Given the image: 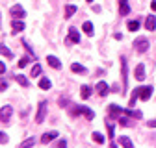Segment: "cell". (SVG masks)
I'll return each mask as SVG.
<instances>
[{
    "instance_id": "5",
    "label": "cell",
    "mask_w": 156,
    "mask_h": 148,
    "mask_svg": "<svg viewBox=\"0 0 156 148\" xmlns=\"http://www.w3.org/2000/svg\"><path fill=\"white\" fill-rule=\"evenodd\" d=\"M9 13H11L13 18H24V17H26V11H24V8H23L21 4H15Z\"/></svg>"
},
{
    "instance_id": "18",
    "label": "cell",
    "mask_w": 156,
    "mask_h": 148,
    "mask_svg": "<svg viewBox=\"0 0 156 148\" xmlns=\"http://www.w3.org/2000/svg\"><path fill=\"white\" fill-rule=\"evenodd\" d=\"M15 80H17V83H19V85H23V87H28V85H30L28 78H26V76H23V74H15Z\"/></svg>"
},
{
    "instance_id": "13",
    "label": "cell",
    "mask_w": 156,
    "mask_h": 148,
    "mask_svg": "<svg viewBox=\"0 0 156 148\" xmlns=\"http://www.w3.org/2000/svg\"><path fill=\"white\" fill-rule=\"evenodd\" d=\"M145 28H147L149 32H152V30L156 28V17H154V15H149V17L145 18Z\"/></svg>"
},
{
    "instance_id": "15",
    "label": "cell",
    "mask_w": 156,
    "mask_h": 148,
    "mask_svg": "<svg viewBox=\"0 0 156 148\" xmlns=\"http://www.w3.org/2000/svg\"><path fill=\"white\" fill-rule=\"evenodd\" d=\"M56 137H58V132H48V133H45V135L41 137V143H43V144H48V143L54 141Z\"/></svg>"
},
{
    "instance_id": "19",
    "label": "cell",
    "mask_w": 156,
    "mask_h": 148,
    "mask_svg": "<svg viewBox=\"0 0 156 148\" xmlns=\"http://www.w3.org/2000/svg\"><path fill=\"white\" fill-rule=\"evenodd\" d=\"M80 89H82V91H80V96H82L84 100H87V98L91 96V87H89V85H82Z\"/></svg>"
},
{
    "instance_id": "3",
    "label": "cell",
    "mask_w": 156,
    "mask_h": 148,
    "mask_svg": "<svg viewBox=\"0 0 156 148\" xmlns=\"http://www.w3.org/2000/svg\"><path fill=\"white\" fill-rule=\"evenodd\" d=\"M45 117H47V102H45V100H41V102H39L37 115H35V122H37V124H41V122L45 120Z\"/></svg>"
},
{
    "instance_id": "30",
    "label": "cell",
    "mask_w": 156,
    "mask_h": 148,
    "mask_svg": "<svg viewBox=\"0 0 156 148\" xmlns=\"http://www.w3.org/2000/svg\"><path fill=\"white\" fill-rule=\"evenodd\" d=\"M119 143H121L123 146H126V148H132V141H130L128 137H121V139H119Z\"/></svg>"
},
{
    "instance_id": "36",
    "label": "cell",
    "mask_w": 156,
    "mask_h": 148,
    "mask_svg": "<svg viewBox=\"0 0 156 148\" xmlns=\"http://www.w3.org/2000/svg\"><path fill=\"white\" fill-rule=\"evenodd\" d=\"M147 126H149V128H156V119L149 120V122H147Z\"/></svg>"
},
{
    "instance_id": "22",
    "label": "cell",
    "mask_w": 156,
    "mask_h": 148,
    "mask_svg": "<svg viewBox=\"0 0 156 148\" xmlns=\"http://www.w3.org/2000/svg\"><path fill=\"white\" fill-rule=\"evenodd\" d=\"M126 26H128L130 32H136V30H140V21H138V18H136V21H128Z\"/></svg>"
},
{
    "instance_id": "27",
    "label": "cell",
    "mask_w": 156,
    "mask_h": 148,
    "mask_svg": "<svg viewBox=\"0 0 156 148\" xmlns=\"http://www.w3.org/2000/svg\"><path fill=\"white\" fill-rule=\"evenodd\" d=\"M50 85H52V83H50V80H48V78H41V80H39V87L45 89V91H47V89H50Z\"/></svg>"
},
{
    "instance_id": "25",
    "label": "cell",
    "mask_w": 156,
    "mask_h": 148,
    "mask_svg": "<svg viewBox=\"0 0 156 148\" xmlns=\"http://www.w3.org/2000/svg\"><path fill=\"white\" fill-rule=\"evenodd\" d=\"M41 65H39V63H35L34 67H32V78H37V76H41Z\"/></svg>"
},
{
    "instance_id": "28",
    "label": "cell",
    "mask_w": 156,
    "mask_h": 148,
    "mask_svg": "<svg viewBox=\"0 0 156 148\" xmlns=\"http://www.w3.org/2000/svg\"><path fill=\"white\" fill-rule=\"evenodd\" d=\"M34 144H35V139H34V137H28L26 141H23V143H21V148H26V146H34Z\"/></svg>"
},
{
    "instance_id": "8",
    "label": "cell",
    "mask_w": 156,
    "mask_h": 148,
    "mask_svg": "<svg viewBox=\"0 0 156 148\" xmlns=\"http://www.w3.org/2000/svg\"><path fill=\"white\" fill-rule=\"evenodd\" d=\"M67 43H80V33H78V30H76V28H69Z\"/></svg>"
},
{
    "instance_id": "41",
    "label": "cell",
    "mask_w": 156,
    "mask_h": 148,
    "mask_svg": "<svg viewBox=\"0 0 156 148\" xmlns=\"http://www.w3.org/2000/svg\"><path fill=\"white\" fill-rule=\"evenodd\" d=\"M0 30H2V13H0Z\"/></svg>"
},
{
    "instance_id": "32",
    "label": "cell",
    "mask_w": 156,
    "mask_h": 148,
    "mask_svg": "<svg viewBox=\"0 0 156 148\" xmlns=\"http://www.w3.org/2000/svg\"><path fill=\"white\" fill-rule=\"evenodd\" d=\"M23 46H24V48H26V50L32 54V58H35V54H34V50H32V45H28L26 41H23Z\"/></svg>"
},
{
    "instance_id": "2",
    "label": "cell",
    "mask_w": 156,
    "mask_h": 148,
    "mask_svg": "<svg viewBox=\"0 0 156 148\" xmlns=\"http://www.w3.org/2000/svg\"><path fill=\"white\" fill-rule=\"evenodd\" d=\"M71 113H73V115H86L89 120L95 117V113H93V111H91L89 107H86V106H76V107L71 111Z\"/></svg>"
},
{
    "instance_id": "17",
    "label": "cell",
    "mask_w": 156,
    "mask_h": 148,
    "mask_svg": "<svg viewBox=\"0 0 156 148\" xmlns=\"http://www.w3.org/2000/svg\"><path fill=\"white\" fill-rule=\"evenodd\" d=\"M71 70L76 72V74H86V72H87V69H86L84 65H80V63H73V65H71Z\"/></svg>"
},
{
    "instance_id": "20",
    "label": "cell",
    "mask_w": 156,
    "mask_h": 148,
    "mask_svg": "<svg viewBox=\"0 0 156 148\" xmlns=\"http://www.w3.org/2000/svg\"><path fill=\"white\" fill-rule=\"evenodd\" d=\"M0 54H2V56H6V58L8 59H13V52L6 46V45H0Z\"/></svg>"
},
{
    "instance_id": "29",
    "label": "cell",
    "mask_w": 156,
    "mask_h": 148,
    "mask_svg": "<svg viewBox=\"0 0 156 148\" xmlns=\"http://www.w3.org/2000/svg\"><path fill=\"white\" fill-rule=\"evenodd\" d=\"M93 141H95V143H99V144H102V143H104V137H102L99 132H95V133H93Z\"/></svg>"
},
{
    "instance_id": "1",
    "label": "cell",
    "mask_w": 156,
    "mask_h": 148,
    "mask_svg": "<svg viewBox=\"0 0 156 148\" xmlns=\"http://www.w3.org/2000/svg\"><path fill=\"white\" fill-rule=\"evenodd\" d=\"M134 46H136V52H140V54L147 52V50H149V41H147V37H138V39L134 41Z\"/></svg>"
},
{
    "instance_id": "4",
    "label": "cell",
    "mask_w": 156,
    "mask_h": 148,
    "mask_svg": "<svg viewBox=\"0 0 156 148\" xmlns=\"http://www.w3.org/2000/svg\"><path fill=\"white\" fill-rule=\"evenodd\" d=\"M121 76H123V87H126V83H128V65H126L125 56H121Z\"/></svg>"
},
{
    "instance_id": "6",
    "label": "cell",
    "mask_w": 156,
    "mask_h": 148,
    "mask_svg": "<svg viewBox=\"0 0 156 148\" xmlns=\"http://www.w3.org/2000/svg\"><path fill=\"white\" fill-rule=\"evenodd\" d=\"M11 115H13V107H11V106H4V107H0V120L8 122V120L11 119Z\"/></svg>"
},
{
    "instance_id": "31",
    "label": "cell",
    "mask_w": 156,
    "mask_h": 148,
    "mask_svg": "<svg viewBox=\"0 0 156 148\" xmlns=\"http://www.w3.org/2000/svg\"><path fill=\"white\" fill-rule=\"evenodd\" d=\"M30 63V58L28 56H24V58H21V61H19V69H23V67H26Z\"/></svg>"
},
{
    "instance_id": "39",
    "label": "cell",
    "mask_w": 156,
    "mask_h": 148,
    "mask_svg": "<svg viewBox=\"0 0 156 148\" xmlns=\"http://www.w3.org/2000/svg\"><path fill=\"white\" fill-rule=\"evenodd\" d=\"M4 72H6V65L0 61V74H4Z\"/></svg>"
},
{
    "instance_id": "11",
    "label": "cell",
    "mask_w": 156,
    "mask_h": 148,
    "mask_svg": "<svg viewBox=\"0 0 156 148\" xmlns=\"http://www.w3.org/2000/svg\"><path fill=\"white\" fill-rule=\"evenodd\" d=\"M121 115H123V109H121L119 106L112 104V106H110V119H119Z\"/></svg>"
},
{
    "instance_id": "10",
    "label": "cell",
    "mask_w": 156,
    "mask_h": 148,
    "mask_svg": "<svg viewBox=\"0 0 156 148\" xmlns=\"http://www.w3.org/2000/svg\"><path fill=\"white\" fill-rule=\"evenodd\" d=\"M97 92H99L101 96H106L110 92V85L106 82H99V83H97Z\"/></svg>"
},
{
    "instance_id": "34",
    "label": "cell",
    "mask_w": 156,
    "mask_h": 148,
    "mask_svg": "<svg viewBox=\"0 0 156 148\" xmlns=\"http://www.w3.org/2000/svg\"><path fill=\"white\" fill-rule=\"evenodd\" d=\"M69 106V100L67 98H60V107H67Z\"/></svg>"
},
{
    "instance_id": "38",
    "label": "cell",
    "mask_w": 156,
    "mask_h": 148,
    "mask_svg": "<svg viewBox=\"0 0 156 148\" xmlns=\"http://www.w3.org/2000/svg\"><path fill=\"white\" fill-rule=\"evenodd\" d=\"M62 146H67V141H63V139L58 141V148H62Z\"/></svg>"
},
{
    "instance_id": "9",
    "label": "cell",
    "mask_w": 156,
    "mask_h": 148,
    "mask_svg": "<svg viewBox=\"0 0 156 148\" xmlns=\"http://www.w3.org/2000/svg\"><path fill=\"white\" fill-rule=\"evenodd\" d=\"M11 28H13V35H17L19 32H23V30H24V22L21 21V18H13Z\"/></svg>"
},
{
    "instance_id": "33",
    "label": "cell",
    "mask_w": 156,
    "mask_h": 148,
    "mask_svg": "<svg viewBox=\"0 0 156 148\" xmlns=\"http://www.w3.org/2000/svg\"><path fill=\"white\" fill-rule=\"evenodd\" d=\"M4 143H8V135L4 132H0V144H4Z\"/></svg>"
},
{
    "instance_id": "26",
    "label": "cell",
    "mask_w": 156,
    "mask_h": 148,
    "mask_svg": "<svg viewBox=\"0 0 156 148\" xmlns=\"http://www.w3.org/2000/svg\"><path fill=\"white\" fill-rule=\"evenodd\" d=\"M104 124H106V128H108V135H110V139H113V137H115V126H113L110 120H106Z\"/></svg>"
},
{
    "instance_id": "14",
    "label": "cell",
    "mask_w": 156,
    "mask_h": 148,
    "mask_svg": "<svg viewBox=\"0 0 156 148\" xmlns=\"http://www.w3.org/2000/svg\"><path fill=\"white\" fill-rule=\"evenodd\" d=\"M47 61H48V65L54 67V69H62V61L58 59L56 56H47Z\"/></svg>"
},
{
    "instance_id": "12",
    "label": "cell",
    "mask_w": 156,
    "mask_h": 148,
    "mask_svg": "<svg viewBox=\"0 0 156 148\" xmlns=\"http://www.w3.org/2000/svg\"><path fill=\"white\" fill-rule=\"evenodd\" d=\"M136 80H140V82L145 80V65L143 63H140L138 67H136Z\"/></svg>"
},
{
    "instance_id": "21",
    "label": "cell",
    "mask_w": 156,
    "mask_h": 148,
    "mask_svg": "<svg viewBox=\"0 0 156 148\" xmlns=\"http://www.w3.org/2000/svg\"><path fill=\"white\" fill-rule=\"evenodd\" d=\"M138 98H140V87H138V89H136V91L132 92V96H130V102H128V106H130V107H134V106H136V102H138Z\"/></svg>"
},
{
    "instance_id": "40",
    "label": "cell",
    "mask_w": 156,
    "mask_h": 148,
    "mask_svg": "<svg viewBox=\"0 0 156 148\" xmlns=\"http://www.w3.org/2000/svg\"><path fill=\"white\" fill-rule=\"evenodd\" d=\"M151 8H152V11H156V0H152V2H151Z\"/></svg>"
},
{
    "instance_id": "35",
    "label": "cell",
    "mask_w": 156,
    "mask_h": 148,
    "mask_svg": "<svg viewBox=\"0 0 156 148\" xmlns=\"http://www.w3.org/2000/svg\"><path fill=\"white\" fill-rule=\"evenodd\" d=\"M117 120H119V124H121V126H128V120H126L125 117H119Z\"/></svg>"
},
{
    "instance_id": "23",
    "label": "cell",
    "mask_w": 156,
    "mask_h": 148,
    "mask_svg": "<svg viewBox=\"0 0 156 148\" xmlns=\"http://www.w3.org/2000/svg\"><path fill=\"white\" fill-rule=\"evenodd\" d=\"M74 13H76V6H71V4L65 6V18H71Z\"/></svg>"
},
{
    "instance_id": "7",
    "label": "cell",
    "mask_w": 156,
    "mask_h": 148,
    "mask_svg": "<svg viewBox=\"0 0 156 148\" xmlns=\"http://www.w3.org/2000/svg\"><path fill=\"white\" fill-rule=\"evenodd\" d=\"M152 89L154 87H151V85H145V87H140V100H143V102H147L151 96H152Z\"/></svg>"
},
{
    "instance_id": "24",
    "label": "cell",
    "mask_w": 156,
    "mask_h": 148,
    "mask_svg": "<svg viewBox=\"0 0 156 148\" xmlns=\"http://www.w3.org/2000/svg\"><path fill=\"white\" fill-rule=\"evenodd\" d=\"M82 30H84L87 35H93V33H95V32H93V24H91L89 21H86V22L82 24Z\"/></svg>"
},
{
    "instance_id": "16",
    "label": "cell",
    "mask_w": 156,
    "mask_h": 148,
    "mask_svg": "<svg viewBox=\"0 0 156 148\" xmlns=\"http://www.w3.org/2000/svg\"><path fill=\"white\" fill-rule=\"evenodd\" d=\"M119 11H121V15H128L130 13L128 0H119Z\"/></svg>"
},
{
    "instance_id": "42",
    "label": "cell",
    "mask_w": 156,
    "mask_h": 148,
    "mask_svg": "<svg viewBox=\"0 0 156 148\" xmlns=\"http://www.w3.org/2000/svg\"><path fill=\"white\" fill-rule=\"evenodd\" d=\"M87 2H93V0H87Z\"/></svg>"
},
{
    "instance_id": "37",
    "label": "cell",
    "mask_w": 156,
    "mask_h": 148,
    "mask_svg": "<svg viewBox=\"0 0 156 148\" xmlns=\"http://www.w3.org/2000/svg\"><path fill=\"white\" fill-rule=\"evenodd\" d=\"M4 89H8V82H0V91H4Z\"/></svg>"
}]
</instances>
